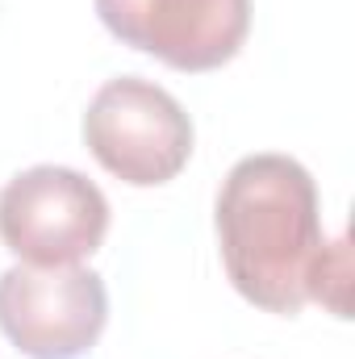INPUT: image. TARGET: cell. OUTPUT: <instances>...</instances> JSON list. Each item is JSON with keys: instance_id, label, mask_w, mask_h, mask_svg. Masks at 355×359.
Here are the masks:
<instances>
[{"instance_id": "2", "label": "cell", "mask_w": 355, "mask_h": 359, "mask_svg": "<svg viewBox=\"0 0 355 359\" xmlns=\"http://www.w3.org/2000/svg\"><path fill=\"white\" fill-rule=\"evenodd\" d=\"M84 142L109 176L155 188L176 180L192 159V121L168 88L142 76H121L88 100Z\"/></svg>"}, {"instance_id": "1", "label": "cell", "mask_w": 355, "mask_h": 359, "mask_svg": "<svg viewBox=\"0 0 355 359\" xmlns=\"http://www.w3.org/2000/svg\"><path fill=\"white\" fill-rule=\"evenodd\" d=\"M213 226L222 268L251 305L293 318L314 301L335 243L322 238L318 184L297 159H239L222 180Z\"/></svg>"}, {"instance_id": "4", "label": "cell", "mask_w": 355, "mask_h": 359, "mask_svg": "<svg viewBox=\"0 0 355 359\" xmlns=\"http://www.w3.org/2000/svg\"><path fill=\"white\" fill-rule=\"evenodd\" d=\"M109 322V292L92 268H29L0 276V330L29 359L88 355Z\"/></svg>"}, {"instance_id": "5", "label": "cell", "mask_w": 355, "mask_h": 359, "mask_svg": "<svg viewBox=\"0 0 355 359\" xmlns=\"http://www.w3.org/2000/svg\"><path fill=\"white\" fill-rule=\"evenodd\" d=\"M96 17L113 38L176 72H213L243 50L251 0H96Z\"/></svg>"}, {"instance_id": "3", "label": "cell", "mask_w": 355, "mask_h": 359, "mask_svg": "<svg viewBox=\"0 0 355 359\" xmlns=\"http://www.w3.org/2000/svg\"><path fill=\"white\" fill-rule=\"evenodd\" d=\"M109 201L88 176L38 163L0 188V243L29 268H76L100 251Z\"/></svg>"}]
</instances>
